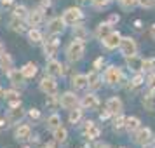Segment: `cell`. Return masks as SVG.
Segmentation results:
<instances>
[{
  "mask_svg": "<svg viewBox=\"0 0 155 148\" xmlns=\"http://www.w3.org/2000/svg\"><path fill=\"white\" fill-rule=\"evenodd\" d=\"M85 54V44L82 40H73V42L68 44L66 47V59L70 63H77L80 61Z\"/></svg>",
  "mask_w": 155,
  "mask_h": 148,
  "instance_id": "1",
  "label": "cell"
},
{
  "mask_svg": "<svg viewBox=\"0 0 155 148\" xmlns=\"http://www.w3.org/2000/svg\"><path fill=\"white\" fill-rule=\"evenodd\" d=\"M103 80H105L108 85H119L120 82L124 80L122 68H120V66H115V64H110L105 70V73H103Z\"/></svg>",
  "mask_w": 155,
  "mask_h": 148,
  "instance_id": "2",
  "label": "cell"
},
{
  "mask_svg": "<svg viewBox=\"0 0 155 148\" xmlns=\"http://www.w3.org/2000/svg\"><path fill=\"white\" fill-rule=\"evenodd\" d=\"M61 18H63V21H64L66 26H75L77 23H80L84 19V12H82L80 7H68L63 12Z\"/></svg>",
  "mask_w": 155,
  "mask_h": 148,
  "instance_id": "3",
  "label": "cell"
},
{
  "mask_svg": "<svg viewBox=\"0 0 155 148\" xmlns=\"http://www.w3.org/2000/svg\"><path fill=\"white\" fill-rule=\"evenodd\" d=\"M119 51L124 58L134 56V54H138V44L133 37H122L119 44Z\"/></svg>",
  "mask_w": 155,
  "mask_h": 148,
  "instance_id": "4",
  "label": "cell"
},
{
  "mask_svg": "<svg viewBox=\"0 0 155 148\" xmlns=\"http://www.w3.org/2000/svg\"><path fill=\"white\" fill-rule=\"evenodd\" d=\"M58 99H59V106L64 108V110H68V112L73 110V108H77V106H80V98H78L75 92H71V91L63 92Z\"/></svg>",
  "mask_w": 155,
  "mask_h": 148,
  "instance_id": "5",
  "label": "cell"
},
{
  "mask_svg": "<svg viewBox=\"0 0 155 148\" xmlns=\"http://www.w3.org/2000/svg\"><path fill=\"white\" fill-rule=\"evenodd\" d=\"M153 141V134L150 127H140L134 131V143L140 145V146H148L150 143Z\"/></svg>",
  "mask_w": 155,
  "mask_h": 148,
  "instance_id": "6",
  "label": "cell"
},
{
  "mask_svg": "<svg viewBox=\"0 0 155 148\" xmlns=\"http://www.w3.org/2000/svg\"><path fill=\"white\" fill-rule=\"evenodd\" d=\"M38 87H40V91H42L45 96H49V94H56L58 92L56 77H51V75L45 73V77H42V80L38 82Z\"/></svg>",
  "mask_w": 155,
  "mask_h": 148,
  "instance_id": "7",
  "label": "cell"
},
{
  "mask_svg": "<svg viewBox=\"0 0 155 148\" xmlns=\"http://www.w3.org/2000/svg\"><path fill=\"white\" fill-rule=\"evenodd\" d=\"M26 117V112H25V108L21 105H16V106H11V110L7 112V124L9 126H16V124H19L23 119Z\"/></svg>",
  "mask_w": 155,
  "mask_h": 148,
  "instance_id": "8",
  "label": "cell"
},
{
  "mask_svg": "<svg viewBox=\"0 0 155 148\" xmlns=\"http://www.w3.org/2000/svg\"><path fill=\"white\" fill-rule=\"evenodd\" d=\"M59 49V38L58 35H49L47 40H44V54L47 58H54Z\"/></svg>",
  "mask_w": 155,
  "mask_h": 148,
  "instance_id": "9",
  "label": "cell"
},
{
  "mask_svg": "<svg viewBox=\"0 0 155 148\" xmlns=\"http://www.w3.org/2000/svg\"><path fill=\"white\" fill-rule=\"evenodd\" d=\"M45 73L47 75H51V77H63L64 73V66L58 59H54V58H51L49 61H47V64H45Z\"/></svg>",
  "mask_w": 155,
  "mask_h": 148,
  "instance_id": "10",
  "label": "cell"
},
{
  "mask_svg": "<svg viewBox=\"0 0 155 148\" xmlns=\"http://www.w3.org/2000/svg\"><path fill=\"white\" fill-rule=\"evenodd\" d=\"M105 108L108 110V113L110 115H119V113H122V110H124V103H122V99L119 98V96H112V98L106 99V105Z\"/></svg>",
  "mask_w": 155,
  "mask_h": 148,
  "instance_id": "11",
  "label": "cell"
},
{
  "mask_svg": "<svg viewBox=\"0 0 155 148\" xmlns=\"http://www.w3.org/2000/svg\"><path fill=\"white\" fill-rule=\"evenodd\" d=\"M26 23H28L30 28H38L40 25L44 23V12L40 9H31L28 11V16H26Z\"/></svg>",
  "mask_w": 155,
  "mask_h": 148,
  "instance_id": "12",
  "label": "cell"
},
{
  "mask_svg": "<svg viewBox=\"0 0 155 148\" xmlns=\"http://www.w3.org/2000/svg\"><path fill=\"white\" fill-rule=\"evenodd\" d=\"M82 134H84V138H87V140H98L99 134H101V129L98 127V124H94L92 120H87L84 124V129H82Z\"/></svg>",
  "mask_w": 155,
  "mask_h": 148,
  "instance_id": "13",
  "label": "cell"
},
{
  "mask_svg": "<svg viewBox=\"0 0 155 148\" xmlns=\"http://www.w3.org/2000/svg\"><path fill=\"white\" fill-rule=\"evenodd\" d=\"M64 26H66V25H64L61 16H59V18H52V19L47 23V35H59V33H63Z\"/></svg>",
  "mask_w": 155,
  "mask_h": 148,
  "instance_id": "14",
  "label": "cell"
},
{
  "mask_svg": "<svg viewBox=\"0 0 155 148\" xmlns=\"http://www.w3.org/2000/svg\"><path fill=\"white\" fill-rule=\"evenodd\" d=\"M80 106H82L84 110H98L99 108V98L94 92H89V94H85L84 98L80 99Z\"/></svg>",
  "mask_w": 155,
  "mask_h": 148,
  "instance_id": "15",
  "label": "cell"
},
{
  "mask_svg": "<svg viewBox=\"0 0 155 148\" xmlns=\"http://www.w3.org/2000/svg\"><path fill=\"white\" fill-rule=\"evenodd\" d=\"M120 38H122V35H120L119 31H112V33H108L101 42H103V47H105V49L113 51V49H117V47H119Z\"/></svg>",
  "mask_w": 155,
  "mask_h": 148,
  "instance_id": "16",
  "label": "cell"
},
{
  "mask_svg": "<svg viewBox=\"0 0 155 148\" xmlns=\"http://www.w3.org/2000/svg\"><path fill=\"white\" fill-rule=\"evenodd\" d=\"M14 138L18 141H26L31 138V127L28 124H19L14 131Z\"/></svg>",
  "mask_w": 155,
  "mask_h": 148,
  "instance_id": "17",
  "label": "cell"
},
{
  "mask_svg": "<svg viewBox=\"0 0 155 148\" xmlns=\"http://www.w3.org/2000/svg\"><path fill=\"white\" fill-rule=\"evenodd\" d=\"M87 80H89V89H92V91H98L99 87L103 85V75H99L98 70H92L89 75H87Z\"/></svg>",
  "mask_w": 155,
  "mask_h": 148,
  "instance_id": "18",
  "label": "cell"
},
{
  "mask_svg": "<svg viewBox=\"0 0 155 148\" xmlns=\"http://www.w3.org/2000/svg\"><path fill=\"white\" fill-rule=\"evenodd\" d=\"M4 99L9 103V106H16V105H21V94L14 89H7L4 91Z\"/></svg>",
  "mask_w": 155,
  "mask_h": 148,
  "instance_id": "19",
  "label": "cell"
},
{
  "mask_svg": "<svg viewBox=\"0 0 155 148\" xmlns=\"http://www.w3.org/2000/svg\"><path fill=\"white\" fill-rule=\"evenodd\" d=\"M7 77H9V82L12 85H23L25 84V77H23V73L19 68H11L7 71Z\"/></svg>",
  "mask_w": 155,
  "mask_h": 148,
  "instance_id": "20",
  "label": "cell"
},
{
  "mask_svg": "<svg viewBox=\"0 0 155 148\" xmlns=\"http://www.w3.org/2000/svg\"><path fill=\"white\" fill-rule=\"evenodd\" d=\"M71 85H73V89H77V91L85 89V87L89 85L87 75H84V73H77V75H73V77H71Z\"/></svg>",
  "mask_w": 155,
  "mask_h": 148,
  "instance_id": "21",
  "label": "cell"
},
{
  "mask_svg": "<svg viewBox=\"0 0 155 148\" xmlns=\"http://www.w3.org/2000/svg\"><path fill=\"white\" fill-rule=\"evenodd\" d=\"M113 31V25H110L108 21H105V23H99L98 26H96V31H94V35L98 37L99 40H103L108 33H112Z\"/></svg>",
  "mask_w": 155,
  "mask_h": 148,
  "instance_id": "22",
  "label": "cell"
},
{
  "mask_svg": "<svg viewBox=\"0 0 155 148\" xmlns=\"http://www.w3.org/2000/svg\"><path fill=\"white\" fill-rule=\"evenodd\" d=\"M126 64L129 70L133 71H141V66H143V59H141L138 54H134V56H129L126 58Z\"/></svg>",
  "mask_w": 155,
  "mask_h": 148,
  "instance_id": "23",
  "label": "cell"
},
{
  "mask_svg": "<svg viewBox=\"0 0 155 148\" xmlns=\"http://www.w3.org/2000/svg\"><path fill=\"white\" fill-rule=\"evenodd\" d=\"M143 106L148 112H153L155 110V89H150V91L143 96Z\"/></svg>",
  "mask_w": 155,
  "mask_h": 148,
  "instance_id": "24",
  "label": "cell"
},
{
  "mask_svg": "<svg viewBox=\"0 0 155 148\" xmlns=\"http://www.w3.org/2000/svg\"><path fill=\"white\" fill-rule=\"evenodd\" d=\"M12 64H14V61H12V56L9 54V52H2L0 54V70H4L5 73H7L11 68H12Z\"/></svg>",
  "mask_w": 155,
  "mask_h": 148,
  "instance_id": "25",
  "label": "cell"
},
{
  "mask_svg": "<svg viewBox=\"0 0 155 148\" xmlns=\"http://www.w3.org/2000/svg\"><path fill=\"white\" fill-rule=\"evenodd\" d=\"M52 140L56 141V143H64V141L68 140V131L63 126L52 129Z\"/></svg>",
  "mask_w": 155,
  "mask_h": 148,
  "instance_id": "26",
  "label": "cell"
},
{
  "mask_svg": "<svg viewBox=\"0 0 155 148\" xmlns=\"http://www.w3.org/2000/svg\"><path fill=\"white\" fill-rule=\"evenodd\" d=\"M37 71H38V68H37L35 63H26V64L21 68V73H23V77H25V80L33 78V77L37 75Z\"/></svg>",
  "mask_w": 155,
  "mask_h": 148,
  "instance_id": "27",
  "label": "cell"
},
{
  "mask_svg": "<svg viewBox=\"0 0 155 148\" xmlns=\"http://www.w3.org/2000/svg\"><path fill=\"white\" fill-rule=\"evenodd\" d=\"M25 21L26 19H21V18H16V16H12L11 18V21H9V26H11V30L12 31H18V33H23L25 31Z\"/></svg>",
  "mask_w": 155,
  "mask_h": 148,
  "instance_id": "28",
  "label": "cell"
},
{
  "mask_svg": "<svg viewBox=\"0 0 155 148\" xmlns=\"http://www.w3.org/2000/svg\"><path fill=\"white\" fill-rule=\"evenodd\" d=\"M28 40L31 44H42L44 42V35L38 28H30L28 30Z\"/></svg>",
  "mask_w": 155,
  "mask_h": 148,
  "instance_id": "29",
  "label": "cell"
},
{
  "mask_svg": "<svg viewBox=\"0 0 155 148\" xmlns=\"http://www.w3.org/2000/svg\"><path fill=\"white\" fill-rule=\"evenodd\" d=\"M71 28H73V38H75V40H82V42H84L85 37H87V30H85L84 25L77 23V25H75V26H71Z\"/></svg>",
  "mask_w": 155,
  "mask_h": 148,
  "instance_id": "30",
  "label": "cell"
},
{
  "mask_svg": "<svg viewBox=\"0 0 155 148\" xmlns=\"http://www.w3.org/2000/svg\"><path fill=\"white\" fill-rule=\"evenodd\" d=\"M82 113H84V108L82 106H77V108H73V110H70V117H68V120H70V124H78L80 120H82Z\"/></svg>",
  "mask_w": 155,
  "mask_h": 148,
  "instance_id": "31",
  "label": "cell"
},
{
  "mask_svg": "<svg viewBox=\"0 0 155 148\" xmlns=\"http://www.w3.org/2000/svg\"><path fill=\"white\" fill-rule=\"evenodd\" d=\"M140 127H141V120L138 117H126V129L129 133H134Z\"/></svg>",
  "mask_w": 155,
  "mask_h": 148,
  "instance_id": "32",
  "label": "cell"
},
{
  "mask_svg": "<svg viewBox=\"0 0 155 148\" xmlns=\"http://www.w3.org/2000/svg\"><path fill=\"white\" fill-rule=\"evenodd\" d=\"M45 124H47V127L52 131V129H56V127L61 126V117H59L58 113H51L49 117H47V120H45Z\"/></svg>",
  "mask_w": 155,
  "mask_h": 148,
  "instance_id": "33",
  "label": "cell"
},
{
  "mask_svg": "<svg viewBox=\"0 0 155 148\" xmlns=\"http://www.w3.org/2000/svg\"><path fill=\"white\" fill-rule=\"evenodd\" d=\"M113 129L115 131H120V129H126V117L119 113V115H115V120H113Z\"/></svg>",
  "mask_w": 155,
  "mask_h": 148,
  "instance_id": "34",
  "label": "cell"
},
{
  "mask_svg": "<svg viewBox=\"0 0 155 148\" xmlns=\"http://www.w3.org/2000/svg\"><path fill=\"white\" fill-rule=\"evenodd\" d=\"M12 16L21 18V19H26V16H28V9L25 7V5H14V9H12Z\"/></svg>",
  "mask_w": 155,
  "mask_h": 148,
  "instance_id": "35",
  "label": "cell"
},
{
  "mask_svg": "<svg viewBox=\"0 0 155 148\" xmlns=\"http://www.w3.org/2000/svg\"><path fill=\"white\" fill-rule=\"evenodd\" d=\"M117 2H119V5L124 11H133L138 5V0H117Z\"/></svg>",
  "mask_w": 155,
  "mask_h": 148,
  "instance_id": "36",
  "label": "cell"
},
{
  "mask_svg": "<svg viewBox=\"0 0 155 148\" xmlns=\"http://www.w3.org/2000/svg\"><path fill=\"white\" fill-rule=\"evenodd\" d=\"M108 4H110V0H91V5L94 9H98V11L108 7Z\"/></svg>",
  "mask_w": 155,
  "mask_h": 148,
  "instance_id": "37",
  "label": "cell"
},
{
  "mask_svg": "<svg viewBox=\"0 0 155 148\" xmlns=\"http://www.w3.org/2000/svg\"><path fill=\"white\" fill-rule=\"evenodd\" d=\"M141 84H145V77L141 75V71H138V75L133 77V80H131V89L133 87H140Z\"/></svg>",
  "mask_w": 155,
  "mask_h": 148,
  "instance_id": "38",
  "label": "cell"
},
{
  "mask_svg": "<svg viewBox=\"0 0 155 148\" xmlns=\"http://www.w3.org/2000/svg\"><path fill=\"white\" fill-rule=\"evenodd\" d=\"M155 68V61L153 59H143V66H141V71H150Z\"/></svg>",
  "mask_w": 155,
  "mask_h": 148,
  "instance_id": "39",
  "label": "cell"
},
{
  "mask_svg": "<svg viewBox=\"0 0 155 148\" xmlns=\"http://www.w3.org/2000/svg\"><path fill=\"white\" fill-rule=\"evenodd\" d=\"M138 5L143 9H153L155 7V0H138Z\"/></svg>",
  "mask_w": 155,
  "mask_h": 148,
  "instance_id": "40",
  "label": "cell"
},
{
  "mask_svg": "<svg viewBox=\"0 0 155 148\" xmlns=\"http://www.w3.org/2000/svg\"><path fill=\"white\" fill-rule=\"evenodd\" d=\"M51 7H52V4H51V0H42V2H40V5H38V9L42 11L44 14H45L47 11H51Z\"/></svg>",
  "mask_w": 155,
  "mask_h": 148,
  "instance_id": "41",
  "label": "cell"
},
{
  "mask_svg": "<svg viewBox=\"0 0 155 148\" xmlns=\"http://www.w3.org/2000/svg\"><path fill=\"white\" fill-rule=\"evenodd\" d=\"M28 117L31 120H38L40 119V110H38V108H31V110L28 112Z\"/></svg>",
  "mask_w": 155,
  "mask_h": 148,
  "instance_id": "42",
  "label": "cell"
},
{
  "mask_svg": "<svg viewBox=\"0 0 155 148\" xmlns=\"http://www.w3.org/2000/svg\"><path fill=\"white\" fill-rule=\"evenodd\" d=\"M147 85L150 87V89H155V71L148 75V78H147Z\"/></svg>",
  "mask_w": 155,
  "mask_h": 148,
  "instance_id": "43",
  "label": "cell"
},
{
  "mask_svg": "<svg viewBox=\"0 0 155 148\" xmlns=\"http://www.w3.org/2000/svg\"><path fill=\"white\" fill-rule=\"evenodd\" d=\"M119 21H120V16L119 14H110V16H108V23H110V25H117Z\"/></svg>",
  "mask_w": 155,
  "mask_h": 148,
  "instance_id": "44",
  "label": "cell"
},
{
  "mask_svg": "<svg viewBox=\"0 0 155 148\" xmlns=\"http://www.w3.org/2000/svg\"><path fill=\"white\" fill-rule=\"evenodd\" d=\"M103 63H105V59H103V56H101V58H98V59L94 61V70H99V68L103 66Z\"/></svg>",
  "mask_w": 155,
  "mask_h": 148,
  "instance_id": "45",
  "label": "cell"
},
{
  "mask_svg": "<svg viewBox=\"0 0 155 148\" xmlns=\"http://www.w3.org/2000/svg\"><path fill=\"white\" fill-rule=\"evenodd\" d=\"M12 4H14V0H0V5H2V7H11V5H12Z\"/></svg>",
  "mask_w": 155,
  "mask_h": 148,
  "instance_id": "46",
  "label": "cell"
},
{
  "mask_svg": "<svg viewBox=\"0 0 155 148\" xmlns=\"http://www.w3.org/2000/svg\"><path fill=\"white\" fill-rule=\"evenodd\" d=\"M108 117H112V115L108 113V110H106V108H105V110H103L101 113H99V119H101V120H106Z\"/></svg>",
  "mask_w": 155,
  "mask_h": 148,
  "instance_id": "47",
  "label": "cell"
},
{
  "mask_svg": "<svg viewBox=\"0 0 155 148\" xmlns=\"http://www.w3.org/2000/svg\"><path fill=\"white\" fill-rule=\"evenodd\" d=\"M94 148H110V145H106V143H96Z\"/></svg>",
  "mask_w": 155,
  "mask_h": 148,
  "instance_id": "48",
  "label": "cell"
},
{
  "mask_svg": "<svg viewBox=\"0 0 155 148\" xmlns=\"http://www.w3.org/2000/svg\"><path fill=\"white\" fill-rule=\"evenodd\" d=\"M5 126H9V124H7V119H0V129H4Z\"/></svg>",
  "mask_w": 155,
  "mask_h": 148,
  "instance_id": "49",
  "label": "cell"
},
{
  "mask_svg": "<svg viewBox=\"0 0 155 148\" xmlns=\"http://www.w3.org/2000/svg\"><path fill=\"white\" fill-rule=\"evenodd\" d=\"M150 37L155 40V25H152V26H150Z\"/></svg>",
  "mask_w": 155,
  "mask_h": 148,
  "instance_id": "50",
  "label": "cell"
},
{
  "mask_svg": "<svg viewBox=\"0 0 155 148\" xmlns=\"http://www.w3.org/2000/svg\"><path fill=\"white\" fill-rule=\"evenodd\" d=\"M4 51H5V49H4V44L0 42V54H2V52H4Z\"/></svg>",
  "mask_w": 155,
  "mask_h": 148,
  "instance_id": "51",
  "label": "cell"
},
{
  "mask_svg": "<svg viewBox=\"0 0 155 148\" xmlns=\"http://www.w3.org/2000/svg\"><path fill=\"white\" fill-rule=\"evenodd\" d=\"M42 148H49V146H42Z\"/></svg>",
  "mask_w": 155,
  "mask_h": 148,
  "instance_id": "52",
  "label": "cell"
},
{
  "mask_svg": "<svg viewBox=\"0 0 155 148\" xmlns=\"http://www.w3.org/2000/svg\"><path fill=\"white\" fill-rule=\"evenodd\" d=\"M110 2H115V0H110Z\"/></svg>",
  "mask_w": 155,
  "mask_h": 148,
  "instance_id": "53",
  "label": "cell"
},
{
  "mask_svg": "<svg viewBox=\"0 0 155 148\" xmlns=\"http://www.w3.org/2000/svg\"><path fill=\"white\" fill-rule=\"evenodd\" d=\"M143 148H147V146H143Z\"/></svg>",
  "mask_w": 155,
  "mask_h": 148,
  "instance_id": "54",
  "label": "cell"
},
{
  "mask_svg": "<svg viewBox=\"0 0 155 148\" xmlns=\"http://www.w3.org/2000/svg\"><path fill=\"white\" fill-rule=\"evenodd\" d=\"M122 148H126V146H122Z\"/></svg>",
  "mask_w": 155,
  "mask_h": 148,
  "instance_id": "55",
  "label": "cell"
},
{
  "mask_svg": "<svg viewBox=\"0 0 155 148\" xmlns=\"http://www.w3.org/2000/svg\"><path fill=\"white\" fill-rule=\"evenodd\" d=\"M82 2H84V0H82Z\"/></svg>",
  "mask_w": 155,
  "mask_h": 148,
  "instance_id": "56",
  "label": "cell"
}]
</instances>
